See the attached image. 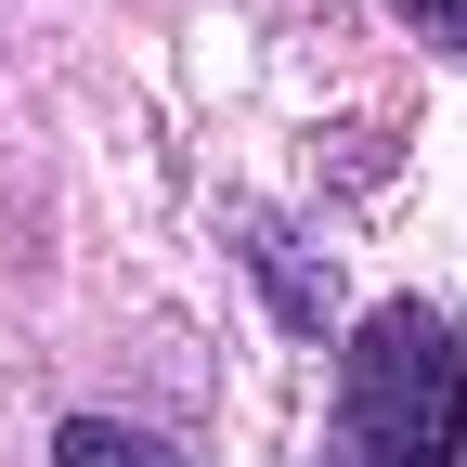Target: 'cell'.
<instances>
[{
    "label": "cell",
    "instance_id": "obj_1",
    "mask_svg": "<svg viewBox=\"0 0 467 467\" xmlns=\"http://www.w3.org/2000/svg\"><path fill=\"white\" fill-rule=\"evenodd\" d=\"M467 441V350L429 299H377L337 350V429L325 467H454Z\"/></svg>",
    "mask_w": 467,
    "mask_h": 467
},
{
    "label": "cell",
    "instance_id": "obj_2",
    "mask_svg": "<svg viewBox=\"0 0 467 467\" xmlns=\"http://www.w3.org/2000/svg\"><path fill=\"white\" fill-rule=\"evenodd\" d=\"M52 467H182L169 441H143V429H104V416H66L52 429Z\"/></svg>",
    "mask_w": 467,
    "mask_h": 467
},
{
    "label": "cell",
    "instance_id": "obj_3",
    "mask_svg": "<svg viewBox=\"0 0 467 467\" xmlns=\"http://www.w3.org/2000/svg\"><path fill=\"white\" fill-rule=\"evenodd\" d=\"M247 260H260V285H273V312H285V325H299V337H325V285H312V260H299V247H285V234H273V221H260V247H247Z\"/></svg>",
    "mask_w": 467,
    "mask_h": 467
},
{
    "label": "cell",
    "instance_id": "obj_4",
    "mask_svg": "<svg viewBox=\"0 0 467 467\" xmlns=\"http://www.w3.org/2000/svg\"><path fill=\"white\" fill-rule=\"evenodd\" d=\"M429 39H454V52H467V0H429Z\"/></svg>",
    "mask_w": 467,
    "mask_h": 467
}]
</instances>
